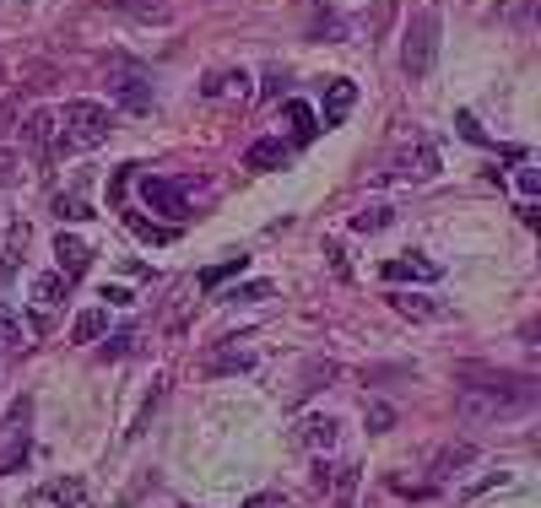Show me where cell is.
Here are the masks:
<instances>
[{"label":"cell","mask_w":541,"mask_h":508,"mask_svg":"<svg viewBox=\"0 0 541 508\" xmlns=\"http://www.w3.org/2000/svg\"><path fill=\"white\" fill-rule=\"evenodd\" d=\"M114 130V114L92 98H71L60 114V146H103Z\"/></svg>","instance_id":"obj_1"},{"label":"cell","mask_w":541,"mask_h":508,"mask_svg":"<svg viewBox=\"0 0 541 508\" xmlns=\"http://www.w3.org/2000/svg\"><path fill=\"white\" fill-rule=\"evenodd\" d=\"M514 411H525V400L509 390H493V384H460L455 390L460 422H498V417H514Z\"/></svg>","instance_id":"obj_2"},{"label":"cell","mask_w":541,"mask_h":508,"mask_svg":"<svg viewBox=\"0 0 541 508\" xmlns=\"http://www.w3.org/2000/svg\"><path fill=\"white\" fill-rule=\"evenodd\" d=\"M433 60H439V17L417 11L412 33H406V49H401V65H406V76H428Z\"/></svg>","instance_id":"obj_3"},{"label":"cell","mask_w":541,"mask_h":508,"mask_svg":"<svg viewBox=\"0 0 541 508\" xmlns=\"http://www.w3.org/2000/svg\"><path fill=\"white\" fill-rule=\"evenodd\" d=\"M109 92L120 98V109L152 114V82H147V71H141V65H130V60L114 55L109 60Z\"/></svg>","instance_id":"obj_4"},{"label":"cell","mask_w":541,"mask_h":508,"mask_svg":"<svg viewBox=\"0 0 541 508\" xmlns=\"http://www.w3.org/2000/svg\"><path fill=\"white\" fill-rule=\"evenodd\" d=\"M433 173H439V152H433L428 141L401 146V152L385 163V179H401V184H422V179H433Z\"/></svg>","instance_id":"obj_5"},{"label":"cell","mask_w":541,"mask_h":508,"mask_svg":"<svg viewBox=\"0 0 541 508\" xmlns=\"http://www.w3.org/2000/svg\"><path fill=\"white\" fill-rule=\"evenodd\" d=\"M141 200L152 211H163L168 222H184L190 217V200H184V184H168V179H141Z\"/></svg>","instance_id":"obj_6"},{"label":"cell","mask_w":541,"mask_h":508,"mask_svg":"<svg viewBox=\"0 0 541 508\" xmlns=\"http://www.w3.org/2000/svg\"><path fill=\"white\" fill-rule=\"evenodd\" d=\"M55 136H60V119L49 114V109H33L28 119H22V146H28L38 163H44V157L55 152Z\"/></svg>","instance_id":"obj_7"},{"label":"cell","mask_w":541,"mask_h":508,"mask_svg":"<svg viewBox=\"0 0 541 508\" xmlns=\"http://www.w3.org/2000/svg\"><path fill=\"white\" fill-rule=\"evenodd\" d=\"M17 460H28V400L11 411V422L0 427V471H11Z\"/></svg>","instance_id":"obj_8"},{"label":"cell","mask_w":541,"mask_h":508,"mask_svg":"<svg viewBox=\"0 0 541 508\" xmlns=\"http://www.w3.org/2000/svg\"><path fill=\"white\" fill-rule=\"evenodd\" d=\"M201 368L211 373V379H222V373H249V368H255V352L233 341V346H217V352H206Z\"/></svg>","instance_id":"obj_9"},{"label":"cell","mask_w":541,"mask_h":508,"mask_svg":"<svg viewBox=\"0 0 541 508\" xmlns=\"http://www.w3.org/2000/svg\"><path fill=\"white\" fill-rule=\"evenodd\" d=\"M466 465H477V444H444L433 454V481H450V476L466 471Z\"/></svg>","instance_id":"obj_10"},{"label":"cell","mask_w":541,"mask_h":508,"mask_svg":"<svg viewBox=\"0 0 541 508\" xmlns=\"http://www.w3.org/2000/svg\"><path fill=\"white\" fill-rule=\"evenodd\" d=\"M385 276L390 282H439V265L417 260V254H401V260H385Z\"/></svg>","instance_id":"obj_11"},{"label":"cell","mask_w":541,"mask_h":508,"mask_svg":"<svg viewBox=\"0 0 541 508\" xmlns=\"http://www.w3.org/2000/svg\"><path fill=\"white\" fill-rule=\"evenodd\" d=\"M55 254H60V276H65V282H76V276H82L87 271V260H92V249L82 244V238H55Z\"/></svg>","instance_id":"obj_12"},{"label":"cell","mask_w":541,"mask_h":508,"mask_svg":"<svg viewBox=\"0 0 541 508\" xmlns=\"http://www.w3.org/2000/svg\"><path fill=\"white\" fill-rule=\"evenodd\" d=\"M390 309L401 314V319H422V325H428V319H450V309H444V303H433V298H412V292H395Z\"/></svg>","instance_id":"obj_13"},{"label":"cell","mask_w":541,"mask_h":508,"mask_svg":"<svg viewBox=\"0 0 541 508\" xmlns=\"http://www.w3.org/2000/svg\"><path fill=\"white\" fill-rule=\"evenodd\" d=\"M201 92H206V98H249V76L244 71H211L206 76V82H201Z\"/></svg>","instance_id":"obj_14"},{"label":"cell","mask_w":541,"mask_h":508,"mask_svg":"<svg viewBox=\"0 0 541 508\" xmlns=\"http://www.w3.org/2000/svg\"><path fill=\"white\" fill-rule=\"evenodd\" d=\"M282 163H287V141H276V136L255 141L244 152V168H260V173H271V168H282Z\"/></svg>","instance_id":"obj_15"},{"label":"cell","mask_w":541,"mask_h":508,"mask_svg":"<svg viewBox=\"0 0 541 508\" xmlns=\"http://www.w3.org/2000/svg\"><path fill=\"white\" fill-rule=\"evenodd\" d=\"M298 444L314 449V454L331 449V444H336V422H331V417H303V422H298Z\"/></svg>","instance_id":"obj_16"},{"label":"cell","mask_w":541,"mask_h":508,"mask_svg":"<svg viewBox=\"0 0 541 508\" xmlns=\"http://www.w3.org/2000/svg\"><path fill=\"white\" fill-rule=\"evenodd\" d=\"M352 103H358V87H352V82H331V87H325V125H336Z\"/></svg>","instance_id":"obj_17"},{"label":"cell","mask_w":541,"mask_h":508,"mask_svg":"<svg viewBox=\"0 0 541 508\" xmlns=\"http://www.w3.org/2000/svg\"><path fill=\"white\" fill-rule=\"evenodd\" d=\"M49 498H55L60 508H92L87 503V487H82V481H76V476H60V481H49Z\"/></svg>","instance_id":"obj_18"},{"label":"cell","mask_w":541,"mask_h":508,"mask_svg":"<svg viewBox=\"0 0 541 508\" xmlns=\"http://www.w3.org/2000/svg\"><path fill=\"white\" fill-rule=\"evenodd\" d=\"M331 379H336V363H331V357H314V363L303 368V379H298V395H314V390H325Z\"/></svg>","instance_id":"obj_19"},{"label":"cell","mask_w":541,"mask_h":508,"mask_svg":"<svg viewBox=\"0 0 541 508\" xmlns=\"http://www.w3.org/2000/svg\"><path fill=\"white\" fill-rule=\"evenodd\" d=\"M65 287H71V282H65L60 271H49V276H38V282H33V298L44 303V309H55V303L65 298Z\"/></svg>","instance_id":"obj_20"},{"label":"cell","mask_w":541,"mask_h":508,"mask_svg":"<svg viewBox=\"0 0 541 508\" xmlns=\"http://www.w3.org/2000/svg\"><path fill=\"white\" fill-rule=\"evenodd\" d=\"M120 11H130L136 22H168V6L163 0H114Z\"/></svg>","instance_id":"obj_21"},{"label":"cell","mask_w":541,"mask_h":508,"mask_svg":"<svg viewBox=\"0 0 541 508\" xmlns=\"http://www.w3.org/2000/svg\"><path fill=\"white\" fill-rule=\"evenodd\" d=\"M287 119H293V130H298V141H309V136H320V119H314L309 103H287Z\"/></svg>","instance_id":"obj_22"},{"label":"cell","mask_w":541,"mask_h":508,"mask_svg":"<svg viewBox=\"0 0 541 508\" xmlns=\"http://www.w3.org/2000/svg\"><path fill=\"white\" fill-rule=\"evenodd\" d=\"M103 330H109V314L103 309H87L82 319H76V341H98Z\"/></svg>","instance_id":"obj_23"},{"label":"cell","mask_w":541,"mask_h":508,"mask_svg":"<svg viewBox=\"0 0 541 508\" xmlns=\"http://www.w3.org/2000/svg\"><path fill=\"white\" fill-rule=\"evenodd\" d=\"M28 341V330H22V319L6 309V303H0V346H22Z\"/></svg>","instance_id":"obj_24"},{"label":"cell","mask_w":541,"mask_h":508,"mask_svg":"<svg viewBox=\"0 0 541 508\" xmlns=\"http://www.w3.org/2000/svg\"><path fill=\"white\" fill-rule=\"evenodd\" d=\"M358 233H379V227H390V206H363L358 217H352Z\"/></svg>","instance_id":"obj_25"},{"label":"cell","mask_w":541,"mask_h":508,"mask_svg":"<svg viewBox=\"0 0 541 508\" xmlns=\"http://www.w3.org/2000/svg\"><path fill=\"white\" fill-rule=\"evenodd\" d=\"M55 217L82 222V217H92V211H87V200H82V195H55Z\"/></svg>","instance_id":"obj_26"},{"label":"cell","mask_w":541,"mask_h":508,"mask_svg":"<svg viewBox=\"0 0 541 508\" xmlns=\"http://www.w3.org/2000/svg\"><path fill=\"white\" fill-rule=\"evenodd\" d=\"M390 427H395V411L374 400V406H368V433H390Z\"/></svg>","instance_id":"obj_27"},{"label":"cell","mask_w":541,"mask_h":508,"mask_svg":"<svg viewBox=\"0 0 541 508\" xmlns=\"http://www.w3.org/2000/svg\"><path fill=\"white\" fill-rule=\"evenodd\" d=\"M22 179V157L17 152H0V190H6V184H17Z\"/></svg>","instance_id":"obj_28"},{"label":"cell","mask_w":541,"mask_h":508,"mask_svg":"<svg viewBox=\"0 0 541 508\" xmlns=\"http://www.w3.org/2000/svg\"><path fill=\"white\" fill-rule=\"evenodd\" d=\"M130 227H136L141 238H152V244H168V238H174V227H157V222H141V217H130Z\"/></svg>","instance_id":"obj_29"},{"label":"cell","mask_w":541,"mask_h":508,"mask_svg":"<svg viewBox=\"0 0 541 508\" xmlns=\"http://www.w3.org/2000/svg\"><path fill=\"white\" fill-rule=\"evenodd\" d=\"M17 119H22L17 103H0V136H6V130H17Z\"/></svg>","instance_id":"obj_30"},{"label":"cell","mask_w":541,"mask_h":508,"mask_svg":"<svg viewBox=\"0 0 541 508\" xmlns=\"http://www.w3.org/2000/svg\"><path fill=\"white\" fill-rule=\"evenodd\" d=\"M244 508H293L287 498H276V492H260V498H249Z\"/></svg>","instance_id":"obj_31"},{"label":"cell","mask_w":541,"mask_h":508,"mask_svg":"<svg viewBox=\"0 0 541 508\" xmlns=\"http://www.w3.org/2000/svg\"><path fill=\"white\" fill-rule=\"evenodd\" d=\"M455 125H460V136H466V141H487V136H482V130H477V119H471V114H460V119H455Z\"/></svg>","instance_id":"obj_32"},{"label":"cell","mask_w":541,"mask_h":508,"mask_svg":"<svg viewBox=\"0 0 541 508\" xmlns=\"http://www.w3.org/2000/svg\"><path fill=\"white\" fill-rule=\"evenodd\" d=\"M239 265H244V254H239V260H228V265H217V271H206V287H217L222 276H228V271H239Z\"/></svg>","instance_id":"obj_33"},{"label":"cell","mask_w":541,"mask_h":508,"mask_svg":"<svg viewBox=\"0 0 541 508\" xmlns=\"http://www.w3.org/2000/svg\"><path fill=\"white\" fill-rule=\"evenodd\" d=\"M130 341H136V336H114V346H103V357H120V352H130Z\"/></svg>","instance_id":"obj_34"},{"label":"cell","mask_w":541,"mask_h":508,"mask_svg":"<svg viewBox=\"0 0 541 508\" xmlns=\"http://www.w3.org/2000/svg\"><path fill=\"white\" fill-rule=\"evenodd\" d=\"M0 82H6V65H0Z\"/></svg>","instance_id":"obj_35"}]
</instances>
